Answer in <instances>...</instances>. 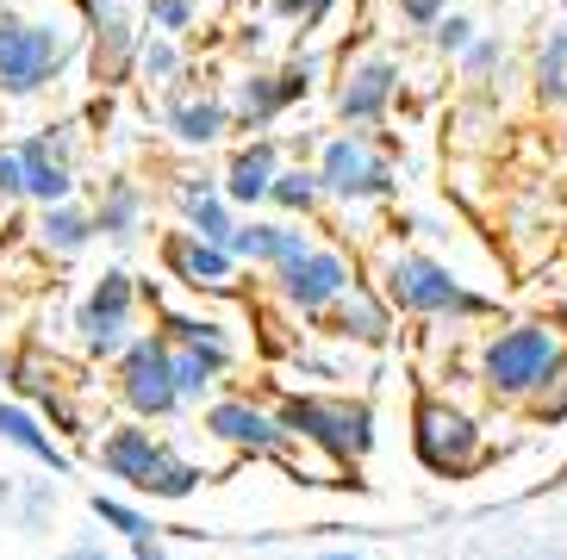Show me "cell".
<instances>
[{
	"label": "cell",
	"mask_w": 567,
	"mask_h": 560,
	"mask_svg": "<svg viewBox=\"0 0 567 560\" xmlns=\"http://www.w3.org/2000/svg\"><path fill=\"white\" fill-rule=\"evenodd\" d=\"M474 374H481L486 398H499V405L549 398V386H561L567 374V330L555 318H517L481 343Z\"/></svg>",
	"instance_id": "6da1fadb"
},
{
	"label": "cell",
	"mask_w": 567,
	"mask_h": 560,
	"mask_svg": "<svg viewBox=\"0 0 567 560\" xmlns=\"http://www.w3.org/2000/svg\"><path fill=\"white\" fill-rule=\"evenodd\" d=\"M374 293L405 318H493L499 312V299L474 293L450 262H436L424 249H386Z\"/></svg>",
	"instance_id": "7a4b0ae2"
},
{
	"label": "cell",
	"mask_w": 567,
	"mask_h": 560,
	"mask_svg": "<svg viewBox=\"0 0 567 560\" xmlns=\"http://www.w3.org/2000/svg\"><path fill=\"white\" fill-rule=\"evenodd\" d=\"M69 50H75V25L69 19H25L13 7H0V94L32 100L63 75Z\"/></svg>",
	"instance_id": "3957f363"
},
{
	"label": "cell",
	"mask_w": 567,
	"mask_h": 560,
	"mask_svg": "<svg viewBox=\"0 0 567 560\" xmlns=\"http://www.w3.org/2000/svg\"><path fill=\"white\" fill-rule=\"evenodd\" d=\"M281 429L300 448H324L337 467H355L374 448V412L362 398H324V393H293L275 405Z\"/></svg>",
	"instance_id": "277c9868"
},
{
	"label": "cell",
	"mask_w": 567,
	"mask_h": 560,
	"mask_svg": "<svg viewBox=\"0 0 567 560\" xmlns=\"http://www.w3.org/2000/svg\"><path fill=\"white\" fill-rule=\"evenodd\" d=\"M312 175H318V187H324V199H337L343 212L400 194V175H393V163H386V149L374 144V137H362V132L324 137V144H318Z\"/></svg>",
	"instance_id": "5b68a950"
},
{
	"label": "cell",
	"mask_w": 567,
	"mask_h": 560,
	"mask_svg": "<svg viewBox=\"0 0 567 560\" xmlns=\"http://www.w3.org/2000/svg\"><path fill=\"white\" fill-rule=\"evenodd\" d=\"M206 436H213L218 448H231V455H250V462H287L293 474H300V455H293V436L281 429V417L268 412V405H256L250 393H213L200 412Z\"/></svg>",
	"instance_id": "8992f818"
},
{
	"label": "cell",
	"mask_w": 567,
	"mask_h": 560,
	"mask_svg": "<svg viewBox=\"0 0 567 560\" xmlns=\"http://www.w3.org/2000/svg\"><path fill=\"white\" fill-rule=\"evenodd\" d=\"M113 386H118V398H125V412H132L137 424H163V417L182 412V398H175V367H168V336H163V330H137L132 343L118 349Z\"/></svg>",
	"instance_id": "52a82bcc"
},
{
	"label": "cell",
	"mask_w": 567,
	"mask_h": 560,
	"mask_svg": "<svg viewBox=\"0 0 567 560\" xmlns=\"http://www.w3.org/2000/svg\"><path fill=\"white\" fill-rule=\"evenodd\" d=\"M412 455L431 467V474L462 479V474L481 467L486 429L474 424L462 405H450V398H417V412H412Z\"/></svg>",
	"instance_id": "ba28073f"
},
{
	"label": "cell",
	"mask_w": 567,
	"mask_h": 560,
	"mask_svg": "<svg viewBox=\"0 0 567 560\" xmlns=\"http://www.w3.org/2000/svg\"><path fill=\"white\" fill-rule=\"evenodd\" d=\"M137 305H144V280L125 274V268H106V274L87 287V299L75 305V330H82V349L94 362H118V349L137 336L132 330Z\"/></svg>",
	"instance_id": "9c48e42d"
},
{
	"label": "cell",
	"mask_w": 567,
	"mask_h": 560,
	"mask_svg": "<svg viewBox=\"0 0 567 560\" xmlns=\"http://www.w3.org/2000/svg\"><path fill=\"white\" fill-rule=\"evenodd\" d=\"M355 256L337 243H312L306 256H293L287 268H275V293H281V305L293 318H324L337 305V299L355 287Z\"/></svg>",
	"instance_id": "30bf717a"
},
{
	"label": "cell",
	"mask_w": 567,
	"mask_h": 560,
	"mask_svg": "<svg viewBox=\"0 0 567 560\" xmlns=\"http://www.w3.org/2000/svg\"><path fill=\"white\" fill-rule=\"evenodd\" d=\"M13 149H19V168H25V199L32 206L75 199V137H69V125H51V132L25 137Z\"/></svg>",
	"instance_id": "8fae6325"
},
{
	"label": "cell",
	"mask_w": 567,
	"mask_h": 560,
	"mask_svg": "<svg viewBox=\"0 0 567 560\" xmlns=\"http://www.w3.org/2000/svg\"><path fill=\"white\" fill-rule=\"evenodd\" d=\"M393 94H400V63L393 56H355L343 75H337V118L343 125H381L393 113Z\"/></svg>",
	"instance_id": "7c38bea8"
},
{
	"label": "cell",
	"mask_w": 567,
	"mask_h": 560,
	"mask_svg": "<svg viewBox=\"0 0 567 560\" xmlns=\"http://www.w3.org/2000/svg\"><path fill=\"white\" fill-rule=\"evenodd\" d=\"M163 268L182 280L187 293H237V274H244V262H237L231 249L206 243V237H194V231L163 237Z\"/></svg>",
	"instance_id": "4fadbf2b"
},
{
	"label": "cell",
	"mask_w": 567,
	"mask_h": 560,
	"mask_svg": "<svg viewBox=\"0 0 567 560\" xmlns=\"http://www.w3.org/2000/svg\"><path fill=\"white\" fill-rule=\"evenodd\" d=\"M168 137L182 149H213L231 137V106H225V94H213V87H182V94L168 100Z\"/></svg>",
	"instance_id": "5bb4252c"
},
{
	"label": "cell",
	"mask_w": 567,
	"mask_h": 560,
	"mask_svg": "<svg viewBox=\"0 0 567 560\" xmlns=\"http://www.w3.org/2000/svg\"><path fill=\"white\" fill-rule=\"evenodd\" d=\"M237 256L244 268H287L293 256H306L312 249V237L300 231V225H281V218H237V231H231V243H225Z\"/></svg>",
	"instance_id": "9a60e30c"
},
{
	"label": "cell",
	"mask_w": 567,
	"mask_h": 560,
	"mask_svg": "<svg viewBox=\"0 0 567 560\" xmlns=\"http://www.w3.org/2000/svg\"><path fill=\"white\" fill-rule=\"evenodd\" d=\"M275 168H281V149H275V137H250V144L231 149V163H225V175H218V194L231 199L237 212L268 206V182H275Z\"/></svg>",
	"instance_id": "2e32d148"
},
{
	"label": "cell",
	"mask_w": 567,
	"mask_h": 560,
	"mask_svg": "<svg viewBox=\"0 0 567 560\" xmlns=\"http://www.w3.org/2000/svg\"><path fill=\"white\" fill-rule=\"evenodd\" d=\"M87 218H94V237L132 243V237L144 231V218H151V194H144L132 175H113V182H101V199L87 206Z\"/></svg>",
	"instance_id": "e0dca14e"
},
{
	"label": "cell",
	"mask_w": 567,
	"mask_h": 560,
	"mask_svg": "<svg viewBox=\"0 0 567 560\" xmlns=\"http://www.w3.org/2000/svg\"><path fill=\"white\" fill-rule=\"evenodd\" d=\"M318 324L331 330V336H343V343H381L386 330H393V305H386L374 287H362V280H355L350 293L337 299Z\"/></svg>",
	"instance_id": "ac0fdd59"
},
{
	"label": "cell",
	"mask_w": 567,
	"mask_h": 560,
	"mask_svg": "<svg viewBox=\"0 0 567 560\" xmlns=\"http://www.w3.org/2000/svg\"><path fill=\"white\" fill-rule=\"evenodd\" d=\"M163 448H168L163 436H156L151 424H137V417H132V424H113L101 436V467L118 479V486H137V479L151 474V462L163 455Z\"/></svg>",
	"instance_id": "d6986e66"
},
{
	"label": "cell",
	"mask_w": 567,
	"mask_h": 560,
	"mask_svg": "<svg viewBox=\"0 0 567 560\" xmlns=\"http://www.w3.org/2000/svg\"><path fill=\"white\" fill-rule=\"evenodd\" d=\"M0 443L19 448V455H32L38 467H51V474H69V448L56 443V429H44L25 405H13V398H0Z\"/></svg>",
	"instance_id": "ffe728a7"
},
{
	"label": "cell",
	"mask_w": 567,
	"mask_h": 560,
	"mask_svg": "<svg viewBox=\"0 0 567 560\" xmlns=\"http://www.w3.org/2000/svg\"><path fill=\"white\" fill-rule=\"evenodd\" d=\"M82 7H87V25H94V82H101V75H118V69L137 56L132 19H125L118 0H82Z\"/></svg>",
	"instance_id": "44dd1931"
},
{
	"label": "cell",
	"mask_w": 567,
	"mask_h": 560,
	"mask_svg": "<svg viewBox=\"0 0 567 560\" xmlns=\"http://www.w3.org/2000/svg\"><path fill=\"white\" fill-rule=\"evenodd\" d=\"M32 237H38L44 256H82V249L94 243V218H87L82 199H56V206H38Z\"/></svg>",
	"instance_id": "7402d4cb"
},
{
	"label": "cell",
	"mask_w": 567,
	"mask_h": 560,
	"mask_svg": "<svg viewBox=\"0 0 567 560\" xmlns=\"http://www.w3.org/2000/svg\"><path fill=\"white\" fill-rule=\"evenodd\" d=\"M225 106H231V125H244V132H262V125H275V118L287 113L275 69H244V75L231 82V94H225Z\"/></svg>",
	"instance_id": "603a6c76"
},
{
	"label": "cell",
	"mask_w": 567,
	"mask_h": 560,
	"mask_svg": "<svg viewBox=\"0 0 567 560\" xmlns=\"http://www.w3.org/2000/svg\"><path fill=\"white\" fill-rule=\"evenodd\" d=\"M163 336L175 349H194V355H213V362L231 367L237 362V343H231V330L218 324V318L206 312H163Z\"/></svg>",
	"instance_id": "cb8c5ba5"
},
{
	"label": "cell",
	"mask_w": 567,
	"mask_h": 560,
	"mask_svg": "<svg viewBox=\"0 0 567 560\" xmlns=\"http://www.w3.org/2000/svg\"><path fill=\"white\" fill-rule=\"evenodd\" d=\"M200 486H206V467H200V462H187V455H175V448H163V455L151 462V474L137 479L132 492L168 498V505H175V498H194Z\"/></svg>",
	"instance_id": "d4e9b609"
},
{
	"label": "cell",
	"mask_w": 567,
	"mask_h": 560,
	"mask_svg": "<svg viewBox=\"0 0 567 560\" xmlns=\"http://www.w3.org/2000/svg\"><path fill=\"white\" fill-rule=\"evenodd\" d=\"M268 206L287 218H312L324 206V187H318L312 163H281L275 168V182H268Z\"/></svg>",
	"instance_id": "484cf974"
},
{
	"label": "cell",
	"mask_w": 567,
	"mask_h": 560,
	"mask_svg": "<svg viewBox=\"0 0 567 560\" xmlns=\"http://www.w3.org/2000/svg\"><path fill=\"white\" fill-rule=\"evenodd\" d=\"M168 367H175V398L187 405H206L218 386V374H225V362H213V355H194V349H175L168 343Z\"/></svg>",
	"instance_id": "4316f807"
},
{
	"label": "cell",
	"mask_w": 567,
	"mask_h": 560,
	"mask_svg": "<svg viewBox=\"0 0 567 560\" xmlns=\"http://www.w3.org/2000/svg\"><path fill=\"white\" fill-rule=\"evenodd\" d=\"M132 63H137V75H144V87H175V75H182V44L151 32V38H137Z\"/></svg>",
	"instance_id": "83f0119b"
},
{
	"label": "cell",
	"mask_w": 567,
	"mask_h": 560,
	"mask_svg": "<svg viewBox=\"0 0 567 560\" xmlns=\"http://www.w3.org/2000/svg\"><path fill=\"white\" fill-rule=\"evenodd\" d=\"M182 231L206 237V243H231V231H237V206H231L225 194L200 199V206H187V212H182Z\"/></svg>",
	"instance_id": "f1b7e54d"
},
{
	"label": "cell",
	"mask_w": 567,
	"mask_h": 560,
	"mask_svg": "<svg viewBox=\"0 0 567 560\" xmlns=\"http://www.w3.org/2000/svg\"><path fill=\"white\" fill-rule=\"evenodd\" d=\"M87 511H94V523L113 529L118 542H137V536H151V529H156L137 505H125V498H113V492H94V498H87Z\"/></svg>",
	"instance_id": "f546056e"
},
{
	"label": "cell",
	"mask_w": 567,
	"mask_h": 560,
	"mask_svg": "<svg viewBox=\"0 0 567 560\" xmlns=\"http://www.w3.org/2000/svg\"><path fill=\"white\" fill-rule=\"evenodd\" d=\"M51 511H56V486L51 479H25L13 492V523L25 529V536H38V529L51 523Z\"/></svg>",
	"instance_id": "4dcf8cb0"
},
{
	"label": "cell",
	"mask_w": 567,
	"mask_h": 560,
	"mask_svg": "<svg viewBox=\"0 0 567 560\" xmlns=\"http://www.w3.org/2000/svg\"><path fill=\"white\" fill-rule=\"evenodd\" d=\"M455 63H462V75H467V82H486V75H499V69H505V38L481 32L474 44L462 50V56H455Z\"/></svg>",
	"instance_id": "1f68e13d"
},
{
	"label": "cell",
	"mask_w": 567,
	"mask_h": 560,
	"mask_svg": "<svg viewBox=\"0 0 567 560\" xmlns=\"http://www.w3.org/2000/svg\"><path fill=\"white\" fill-rule=\"evenodd\" d=\"M144 19H151V32L182 38L187 25L200 19V0H144Z\"/></svg>",
	"instance_id": "d6a6232c"
},
{
	"label": "cell",
	"mask_w": 567,
	"mask_h": 560,
	"mask_svg": "<svg viewBox=\"0 0 567 560\" xmlns=\"http://www.w3.org/2000/svg\"><path fill=\"white\" fill-rule=\"evenodd\" d=\"M474 38H481V25H474L467 13H455V7H450L443 19H436V25H431V44L443 50V56H462V50L474 44Z\"/></svg>",
	"instance_id": "836d02e7"
},
{
	"label": "cell",
	"mask_w": 567,
	"mask_h": 560,
	"mask_svg": "<svg viewBox=\"0 0 567 560\" xmlns=\"http://www.w3.org/2000/svg\"><path fill=\"white\" fill-rule=\"evenodd\" d=\"M268 7H275L287 25H306V32H312V25H324V19H331L337 0H268Z\"/></svg>",
	"instance_id": "e575fe53"
},
{
	"label": "cell",
	"mask_w": 567,
	"mask_h": 560,
	"mask_svg": "<svg viewBox=\"0 0 567 560\" xmlns=\"http://www.w3.org/2000/svg\"><path fill=\"white\" fill-rule=\"evenodd\" d=\"M536 75H567V19L555 32H543V44H536Z\"/></svg>",
	"instance_id": "d590c367"
},
{
	"label": "cell",
	"mask_w": 567,
	"mask_h": 560,
	"mask_svg": "<svg viewBox=\"0 0 567 560\" xmlns=\"http://www.w3.org/2000/svg\"><path fill=\"white\" fill-rule=\"evenodd\" d=\"M450 7H455V0H393V13H400L405 25H417V32H431Z\"/></svg>",
	"instance_id": "8d00e7d4"
},
{
	"label": "cell",
	"mask_w": 567,
	"mask_h": 560,
	"mask_svg": "<svg viewBox=\"0 0 567 560\" xmlns=\"http://www.w3.org/2000/svg\"><path fill=\"white\" fill-rule=\"evenodd\" d=\"M175 212H187V206H200V199H213L218 194V175H175Z\"/></svg>",
	"instance_id": "74e56055"
},
{
	"label": "cell",
	"mask_w": 567,
	"mask_h": 560,
	"mask_svg": "<svg viewBox=\"0 0 567 560\" xmlns=\"http://www.w3.org/2000/svg\"><path fill=\"white\" fill-rule=\"evenodd\" d=\"M13 199H25V168H19L13 144H0V206H13Z\"/></svg>",
	"instance_id": "f35d334b"
},
{
	"label": "cell",
	"mask_w": 567,
	"mask_h": 560,
	"mask_svg": "<svg viewBox=\"0 0 567 560\" xmlns=\"http://www.w3.org/2000/svg\"><path fill=\"white\" fill-rule=\"evenodd\" d=\"M63 560H125L118 548H106L101 536H75V542L63 548Z\"/></svg>",
	"instance_id": "ab89813d"
},
{
	"label": "cell",
	"mask_w": 567,
	"mask_h": 560,
	"mask_svg": "<svg viewBox=\"0 0 567 560\" xmlns=\"http://www.w3.org/2000/svg\"><path fill=\"white\" fill-rule=\"evenodd\" d=\"M125 548H132L125 560H168V542L156 536V529H151V536H137V542H125Z\"/></svg>",
	"instance_id": "60d3db41"
},
{
	"label": "cell",
	"mask_w": 567,
	"mask_h": 560,
	"mask_svg": "<svg viewBox=\"0 0 567 560\" xmlns=\"http://www.w3.org/2000/svg\"><path fill=\"white\" fill-rule=\"evenodd\" d=\"M306 560H374L368 548H312Z\"/></svg>",
	"instance_id": "b9f144b4"
},
{
	"label": "cell",
	"mask_w": 567,
	"mask_h": 560,
	"mask_svg": "<svg viewBox=\"0 0 567 560\" xmlns=\"http://www.w3.org/2000/svg\"><path fill=\"white\" fill-rule=\"evenodd\" d=\"M262 25H244V32H237V50H244V56H256V50H262Z\"/></svg>",
	"instance_id": "7bdbcfd3"
},
{
	"label": "cell",
	"mask_w": 567,
	"mask_h": 560,
	"mask_svg": "<svg viewBox=\"0 0 567 560\" xmlns=\"http://www.w3.org/2000/svg\"><path fill=\"white\" fill-rule=\"evenodd\" d=\"M561 19H567V0H561Z\"/></svg>",
	"instance_id": "ee69618b"
},
{
	"label": "cell",
	"mask_w": 567,
	"mask_h": 560,
	"mask_svg": "<svg viewBox=\"0 0 567 560\" xmlns=\"http://www.w3.org/2000/svg\"><path fill=\"white\" fill-rule=\"evenodd\" d=\"M561 144H567V125H561Z\"/></svg>",
	"instance_id": "f6af8a7d"
}]
</instances>
